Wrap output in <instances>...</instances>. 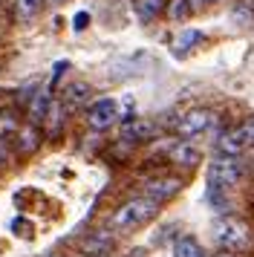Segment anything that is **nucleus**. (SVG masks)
I'll list each match as a JSON object with an SVG mask.
<instances>
[{
	"label": "nucleus",
	"instance_id": "nucleus-1",
	"mask_svg": "<svg viewBox=\"0 0 254 257\" xmlns=\"http://www.w3.org/2000/svg\"><path fill=\"white\" fill-rule=\"evenodd\" d=\"M156 214H159V202H156V199L136 197V199H130V202H124V205L113 214L110 228H113V231H133L139 225L150 222Z\"/></svg>",
	"mask_w": 254,
	"mask_h": 257
},
{
	"label": "nucleus",
	"instance_id": "nucleus-2",
	"mask_svg": "<svg viewBox=\"0 0 254 257\" xmlns=\"http://www.w3.org/2000/svg\"><path fill=\"white\" fill-rule=\"evenodd\" d=\"M214 243L222 248V251H242V248H248L251 243V234H248V225L237 217H219L214 220Z\"/></svg>",
	"mask_w": 254,
	"mask_h": 257
},
{
	"label": "nucleus",
	"instance_id": "nucleus-3",
	"mask_svg": "<svg viewBox=\"0 0 254 257\" xmlns=\"http://www.w3.org/2000/svg\"><path fill=\"white\" fill-rule=\"evenodd\" d=\"M242 179V162L240 156H222L217 153V159L208 165V182L211 185H219V188H234L237 182Z\"/></svg>",
	"mask_w": 254,
	"mask_h": 257
},
{
	"label": "nucleus",
	"instance_id": "nucleus-4",
	"mask_svg": "<svg viewBox=\"0 0 254 257\" xmlns=\"http://www.w3.org/2000/svg\"><path fill=\"white\" fill-rule=\"evenodd\" d=\"M251 145H254V118L245 121V124H240V127H231L225 133H219L217 153H222V156H240Z\"/></svg>",
	"mask_w": 254,
	"mask_h": 257
},
{
	"label": "nucleus",
	"instance_id": "nucleus-5",
	"mask_svg": "<svg viewBox=\"0 0 254 257\" xmlns=\"http://www.w3.org/2000/svg\"><path fill=\"white\" fill-rule=\"evenodd\" d=\"M214 124H217V113L199 107V110H188L176 118V133L182 139H194V136H202L208 130H214Z\"/></svg>",
	"mask_w": 254,
	"mask_h": 257
},
{
	"label": "nucleus",
	"instance_id": "nucleus-6",
	"mask_svg": "<svg viewBox=\"0 0 254 257\" xmlns=\"http://www.w3.org/2000/svg\"><path fill=\"white\" fill-rule=\"evenodd\" d=\"M121 118V107L115 98H98L87 107V124L92 130H107Z\"/></svg>",
	"mask_w": 254,
	"mask_h": 257
},
{
	"label": "nucleus",
	"instance_id": "nucleus-7",
	"mask_svg": "<svg viewBox=\"0 0 254 257\" xmlns=\"http://www.w3.org/2000/svg\"><path fill=\"white\" fill-rule=\"evenodd\" d=\"M153 133H156V124H153V121H148V118H127V121H121L118 139L136 145V142L153 139Z\"/></svg>",
	"mask_w": 254,
	"mask_h": 257
},
{
	"label": "nucleus",
	"instance_id": "nucleus-8",
	"mask_svg": "<svg viewBox=\"0 0 254 257\" xmlns=\"http://www.w3.org/2000/svg\"><path fill=\"white\" fill-rule=\"evenodd\" d=\"M179 191H182V179H176V176H159V179H148L145 182V197L156 199V202L176 197Z\"/></svg>",
	"mask_w": 254,
	"mask_h": 257
},
{
	"label": "nucleus",
	"instance_id": "nucleus-9",
	"mask_svg": "<svg viewBox=\"0 0 254 257\" xmlns=\"http://www.w3.org/2000/svg\"><path fill=\"white\" fill-rule=\"evenodd\" d=\"M110 248H113V234L95 231V234H90V237L81 243V254H87V257H104V254H110Z\"/></svg>",
	"mask_w": 254,
	"mask_h": 257
},
{
	"label": "nucleus",
	"instance_id": "nucleus-10",
	"mask_svg": "<svg viewBox=\"0 0 254 257\" xmlns=\"http://www.w3.org/2000/svg\"><path fill=\"white\" fill-rule=\"evenodd\" d=\"M168 153H171V162L182 165V168H196V165H199V159H202L199 148H194L191 142H176Z\"/></svg>",
	"mask_w": 254,
	"mask_h": 257
},
{
	"label": "nucleus",
	"instance_id": "nucleus-11",
	"mask_svg": "<svg viewBox=\"0 0 254 257\" xmlns=\"http://www.w3.org/2000/svg\"><path fill=\"white\" fill-rule=\"evenodd\" d=\"M49 107H52V93H49V87H41L38 93H32L29 98V116L35 121H44L49 116Z\"/></svg>",
	"mask_w": 254,
	"mask_h": 257
},
{
	"label": "nucleus",
	"instance_id": "nucleus-12",
	"mask_svg": "<svg viewBox=\"0 0 254 257\" xmlns=\"http://www.w3.org/2000/svg\"><path fill=\"white\" fill-rule=\"evenodd\" d=\"M165 3L168 0H133V12H136V18L142 24H150L156 15H162Z\"/></svg>",
	"mask_w": 254,
	"mask_h": 257
},
{
	"label": "nucleus",
	"instance_id": "nucleus-13",
	"mask_svg": "<svg viewBox=\"0 0 254 257\" xmlns=\"http://www.w3.org/2000/svg\"><path fill=\"white\" fill-rule=\"evenodd\" d=\"M41 145V133L35 124H26V127H18V153H35Z\"/></svg>",
	"mask_w": 254,
	"mask_h": 257
},
{
	"label": "nucleus",
	"instance_id": "nucleus-14",
	"mask_svg": "<svg viewBox=\"0 0 254 257\" xmlns=\"http://www.w3.org/2000/svg\"><path fill=\"white\" fill-rule=\"evenodd\" d=\"M202 41V32L199 29H182L179 35L173 38V55H185V52H191L194 44Z\"/></svg>",
	"mask_w": 254,
	"mask_h": 257
},
{
	"label": "nucleus",
	"instance_id": "nucleus-15",
	"mask_svg": "<svg viewBox=\"0 0 254 257\" xmlns=\"http://www.w3.org/2000/svg\"><path fill=\"white\" fill-rule=\"evenodd\" d=\"M41 6H44V0H15V18H18V24H29L35 15L41 12Z\"/></svg>",
	"mask_w": 254,
	"mask_h": 257
},
{
	"label": "nucleus",
	"instance_id": "nucleus-16",
	"mask_svg": "<svg viewBox=\"0 0 254 257\" xmlns=\"http://www.w3.org/2000/svg\"><path fill=\"white\" fill-rule=\"evenodd\" d=\"M173 257H205V251L194 237H179L173 243Z\"/></svg>",
	"mask_w": 254,
	"mask_h": 257
},
{
	"label": "nucleus",
	"instance_id": "nucleus-17",
	"mask_svg": "<svg viewBox=\"0 0 254 257\" xmlns=\"http://www.w3.org/2000/svg\"><path fill=\"white\" fill-rule=\"evenodd\" d=\"M84 101H90V87L87 84H72L67 90V95H64V107L72 110V107H81Z\"/></svg>",
	"mask_w": 254,
	"mask_h": 257
},
{
	"label": "nucleus",
	"instance_id": "nucleus-18",
	"mask_svg": "<svg viewBox=\"0 0 254 257\" xmlns=\"http://www.w3.org/2000/svg\"><path fill=\"white\" fill-rule=\"evenodd\" d=\"M205 199L211 202V208L214 211H228V197H225V188H219V185H211L208 182V191H205Z\"/></svg>",
	"mask_w": 254,
	"mask_h": 257
},
{
	"label": "nucleus",
	"instance_id": "nucleus-19",
	"mask_svg": "<svg viewBox=\"0 0 254 257\" xmlns=\"http://www.w3.org/2000/svg\"><path fill=\"white\" fill-rule=\"evenodd\" d=\"M231 18H234V21H237L240 26L254 24V0H240V3L234 6V12H231Z\"/></svg>",
	"mask_w": 254,
	"mask_h": 257
},
{
	"label": "nucleus",
	"instance_id": "nucleus-20",
	"mask_svg": "<svg viewBox=\"0 0 254 257\" xmlns=\"http://www.w3.org/2000/svg\"><path fill=\"white\" fill-rule=\"evenodd\" d=\"M191 6H188V0H171V9H168V15H171V21H185V18H191Z\"/></svg>",
	"mask_w": 254,
	"mask_h": 257
},
{
	"label": "nucleus",
	"instance_id": "nucleus-21",
	"mask_svg": "<svg viewBox=\"0 0 254 257\" xmlns=\"http://www.w3.org/2000/svg\"><path fill=\"white\" fill-rule=\"evenodd\" d=\"M9 133H18V121L12 113H0V139H9Z\"/></svg>",
	"mask_w": 254,
	"mask_h": 257
},
{
	"label": "nucleus",
	"instance_id": "nucleus-22",
	"mask_svg": "<svg viewBox=\"0 0 254 257\" xmlns=\"http://www.w3.org/2000/svg\"><path fill=\"white\" fill-rule=\"evenodd\" d=\"M87 24H90V15H87V12H78L75 18H72V29H78V32H81Z\"/></svg>",
	"mask_w": 254,
	"mask_h": 257
},
{
	"label": "nucleus",
	"instance_id": "nucleus-23",
	"mask_svg": "<svg viewBox=\"0 0 254 257\" xmlns=\"http://www.w3.org/2000/svg\"><path fill=\"white\" fill-rule=\"evenodd\" d=\"M3 165H9V148H6V142L0 139V168Z\"/></svg>",
	"mask_w": 254,
	"mask_h": 257
},
{
	"label": "nucleus",
	"instance_id": "nucleus-24",
	"mask_svg": "<svg viewBox=\"0 0 254 257\" xmlns=\"http://www.w3.org/2000/svg\"><path fill=\"white\" fill-rule=\"evenodd\" d=\"M208 0H188V6H191V9H194V12H199V9H202V6H205Z\"/></svg>",
	"mask_w": 254,
	"mask_h": 257
},
{
	"label": "nucleus",
	"instance_id": "nucleus-25",
	"mask_svg": "<svg viewBox=\"0 0 254 257\" xmlns=\"http://www.w3.org/2000/svg\"><path fill=\"white\" fill-rule=\"evenodd\" d=\"M214 257H234V254H228V251H222V254H214Z\"/></svg>",
	"mask_w": 254,
	"mask_h": 257
},
{
	"label": "nucleus",
	"instance_id": "nucleus-26",
	"mask_svg": "<svg viewBox=\"0 0 254 257\" xmlns=\"http://www.w3.org/2000/svg\"><path fill=\"white\" fill-rule=\"evenodd\" d=\"M52 3H61V0H52Z\"/></svg>",
	"mask_w": 254,
	"mask_h": 257
}]
</instances>
